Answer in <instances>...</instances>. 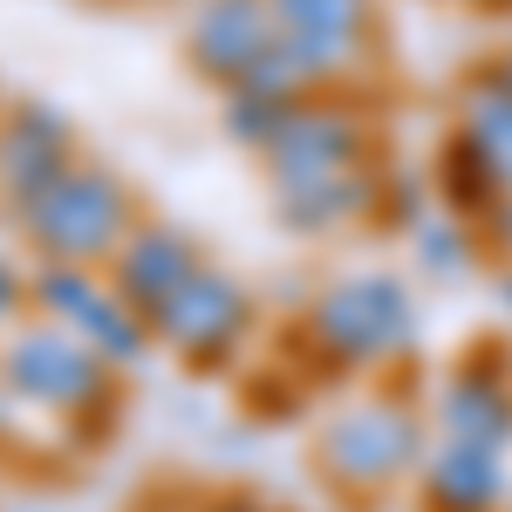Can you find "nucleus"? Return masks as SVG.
I'll list each match as a JSON object with an SVG mask.
<instances>
[{
    "label": "nucleus",
    "instance_id": "16",
    "mask_svg": "<svg viewBox=\"0 0 512 512\" xmlns=\"http://www.w3.org/2000/svg\"><path fill=\"white\" fill-rule=\"evenodd\" d=\"M21 301H28V280H21L14 267H7V260H0V328L21 315Z\"/></svg>",
    "mask_w": 512,
    "mask_h": 512
},
{
    "label": "nucleus",
    "instance_id": "9",
    "mask_svg": "<svg viewBox=\"0 0 512 512\" xmlns=\"http://www.w3.org/2000/svg\"><path fill=\"white\" fill-rule=\"evenodd\" d=\"M355 151H362V130L349 117H328V110H287V123L267 144V164H274L280 185H308V178H335L349 171Z\"/></svg>",
    "mask_w": 512,
    "mask_h": 512
},
{
    "label": "nucleus",
    "instance_id": "1",
    "mask_svg": "<svg viewBox=\"0 0 512 512\" xmlns=\"http://www.w3.org/2000/svg\"><path fill=\"white\" fill-rule=\"evenodd\" d=\"M14 219L41 260H82L89 267V260H117V246L130 239V198L110 171L69 164L35 198H21Z\"/></svg>",
    "mask_w": 512,
    "mask_h": 512
},
{
    "label": "nucleus",
    "instance_id": "17",
    "mask_svg": "<svg viewBox=\"0 0 512 512\" xmlns=\"http://www.w3.org/2000/svg\"><path fill=\"white\" fill-rule=\"evenodd\" d=\"M7 403H14V383H7V369H0V437H7V424H14V417H7Z\"/></svg>",
    "mask_w": 512,
    "mask_h": 512
},
{
    "label": "nucleus",
    "instance_id": "19",
    "mask_svg": "<svg viewBox=\"0 0 512 512\" xmlns=\"http://www.w3.org/2000/svg\"><path fill=\"white\" fill-rule=\"evenodd\" d=\"M499 76H506V82H512V55H506V62H499Z\"/></svg>",
    "mask_w": 512,
    "mask_h": 512
},
{
    "label": "nucleus",
    "instance_id": "13",
    "mask_svg": "<svg viewBox=\"0 0 512 512\" xmlns=\"http://www.w3.org/2000/svg\"><path fill=\"white\" fill-rule=\"evenodd\" d=\"M369 205V185L349 178V171H335V178H308V185H280V219L294 226V233H328V226H342Z\"/></svg>",
    "mask_w": 512,
    "mask_h": 512
},
{
    "label": "nucleus",
    "instance_id": "5",
    "mask_svg": "<svg viewBox=\"0 0 512 512\" xmlns=\"http://www.w3.org/2000/svg\"><path fill=\"white\" fill-rule=\"evenodd\" d=\"M151 328H158L164 349H178L192 369H219V355H233L239 328H246V294H239V280L198 267V274L158 308Z\"/></svg>",
    "mask_w": 512,
    "mask_h": 512
},
{
    "label": "nucleus",
    "instance_id": "18",
    "mask_svg": "<svg viewBox=\"0 0 512 512\" xmlns=\"http://www.w3.org/2000/svg\"><path fill=\"white\" fill-rule=\"evenodd\" d=\"M212 512H253V506H246V499H219Z\"/></svg>",
    "mask_w": 512,
    "mask_h": 512
},
{
    "label": "nucleus",
    "instance_id": "15",
    "mask_svg": "<svg viewBox=\"0 0 512 512\" xmlns=\"http://www.w3.org/2000/svg\"><path fill=\"white\" fill-rule=\"evenodd\" d=\"M424 267H431V274H458V267H465V239L458 233H424Z\"/></svg>",
    "mask_w": 512,
    "mask_h": 512
},
{
    "label": "nucleus",
    "instance_id": "3",
    "mask_svg": "<svg viewBox=\"0 0 512 512\" xmlns=\"http://www.w3.org/2000/svg\"><path fill=\"white\" fill-rule=\"evenodd\" d=\"M315 328L321 355L335 362V369H369V362H383V355L410 349V294H403V280L390 274H355V280H335L328 294L315 301Z\"/></svg>",
    "mask_w": 512,
    "mask_h": 512
},
{
    "label": "nucleus",
    "instance_id": "4",
    "mask_svg": "<svg viewBox=\"0 0 512 512\" xmlns=\"http://www.w3.org/2000/svg\"><path fill=\"white\" fill-rule=\"evenodd\" d=\"M0 369L21 403H41L55 417H82L96 403H110V355L89 349L76 328L48 321V328H21L7 349H0Z\"/></svg>",
    "mask_w": 512,
    "mask_h": 512
},
{
    "label": "nucleus",
    "instance_id": "2",
    "mask_svg": "<svg viewBox=\"0 0 512 512\" xmlns=\"http://www.w3.org/2000/svg\"><path fill=\"white\" fill-rule=\"evenodd\" d=\"M315 465L335 492H349V499H383L403 472L424 465V424H417L403 403L342 410L335 424H321Z\"/></svg>",
    "mask_w": 512,
    "mask_h": 512
},
{
    "label": "nucleus",
    "instance_id": "11",
    "mask_svg": "<svg viewBox=\"0 0 512 512\" xmlns=\"http://www.w3.org/2000/svg\"><path fill=\"white\" fill-rule=\"evenodd\" d=\"M437 417H444V431L465 437V444H492V451H506V444H512L506 362H458L451 383H444V396H437Z\"/></svg>",
    "mask_w": 512,
    "mask_h": 512
},
{
    "label": "nucleus",
    "instance_id": "6",
    "mask_svg": "<svg viewBox=\"0 0 512 512\" xmlns=\"http://www.w3.org/2000/svg\"><path fill=\"white\" fill-rule=\"evenodd\" d=\"M369 28V0H274V41L294 55L301 76L342 69Z\"/></svg>",
    "mask_w": 512,
    "mask_h": 512
},
{
    "label": "nucleus",
    "instance_id": "12",
    "mask_svg": "<svg viewBox=\"0 0 512 512\" xmlns=\"http://www.w3.org/2000/svg\"><path fill=\"white\" fill-rule=\"evenodd\" d=\"M0 164H14V205L21 198H35L48 178H62L69 171V130L48 117V110H21V123L0 137Z\"/></svg>",
    "mask_w": 512,
    "mask_h": 512
},
{
    "label": "nucleus",
    "instance_id": "8",
    "mask_svg": "<svg viewBox=\"0 0 512 512\" xmlns=\"http://www.w3.org/2000/svg\"><path fill=\"white\" fill-rule=\"evenodd\" d=\"M198 274V253L192 239L164 233V226H144V233H130L117 246V260H110V287H117L130 308H144V315L158 321V308Z\"/></svg>",
    "mask_w": 512,
    "mask_h": 512
},
{
    "label": "nucleus",
    "instance_id": "7",
    "mask_svg": "<svg viewBox=\"0 0 512 512\" xmlns=\"http://www.w3.org/2000/svg\"><path fill=\"white\" fill-rule=\"evenodd\" d=\"M417 492H424V512H499L506 506V451L451 437L444 451L424 458Z\"/></svg>",
    "mask_w": 512,
    "mask_h": 512
},
{
    "label": "nucleus",
    "instance_id": "14",
    "mask_svg": "<svg viewBox=\"0 0 512 512\" xmlns=\"http://www.w3.org/2000/svg\"><path fill=\"white\" fill-rule=\"evenodd\" d=\"M465 137H478V151L499 164V178L512 185V82L492 76L472 89V123H465Z\"/></svg>",
    "mask_w": 512,
    "mask_h": 512
},
{
    "label": "nucleus",
    "instance_id": "10",
    "mask_svg": "<svg viewBox=\"0 0 512 512\" xmlns=\"http://www.w3.org/2000/svg\"><path fill=\"white\" fill-rule=\"evenodd\" d=\"M274 48V0H212L192 35V62L212 82H239Z\"/></svg>",
    "mask_w": 512,
    "mask_h": 512
}]
</instances>
